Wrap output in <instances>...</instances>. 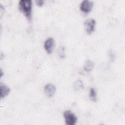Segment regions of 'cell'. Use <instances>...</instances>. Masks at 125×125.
<instances>
[{"label": "cell", "mask_w": 125, "mask_h": 125, "mask_svg": "<svg viewBox=\"0 0 125 125\" xmlns=\"http://www.w3.org/2000/svg\"><path fill=\"white\" fill-rule=\"evenodd\" d=\"M32 6L31 0H21L19 2V10L25 16L29 21L31 19Z\"/></svg>", "instance_id": "cell-1"}, {"label": "cell", "mask_w": 125, "mask_h": 125, "mask_svg": "<svg viewBox=\"0 0 125 125\" xmlns=\"http://www.w3.org/2000/svg\"><path fill=\"white\" fill-rule=\"evenodd\" d=\"M63 116L65 123L67 125H74L76 123L77 118L76 116L71 111L69 110L65 111L63 113Z\"/></svg>", "instance_id": "cell-2"}, {"label": "cell", "mask_w": 125, "mask_h": 125, "mask_svg": "<svg viewBox=\"0 0 125 125\" xmlns=\"http://www.w3.org/2000/svg\"><path fill=\"white\" fill-rule=\"evenodd\" d=\"M95 24L96 21L93 19H88L85 21V29L88 34H91L94 31Z\"/></svg>", "instance_id": "cell-3"}, {"label": "cell", "mask_w": 125, "mask_h": 125, "mask_svg": "<svg viewBox=\"0 0 125 125\" xmlns=\"http://www.w3.org/2000/svg\"><path fill=\"white\" fill-rule=\"evenodd\" d=\"M93 5V3L91 1L87 0H83L80 5L81 10L84 13H88L91 10Z\"/></svg>", "instance_id": "cell-4"}, {"label": "cell", "mask_w": 125, "mask_h": 125, "mask_svg": "<svg viewBox=\"0 0 125 125\" xmlns=\"http://www.w3.org/2000/svg\"><path fill=\"white\" fill-rule=\"evenodd\" d=\"M55 45V41L52 38H49L47 39L44 44V47L48 54H51L53 50L54 47Z\"/></svg>", "instance_id": "cell-5"}, {"label": "cell", "mask_w": 125, "mask_h": 125, "mask_svg": "<svg viewBox=\"0 0 125 125\" xmlns=\"http://www.w3.org/2000/svg\"><path fill=\"white\" fill-rule=\"evenodd\" d=\"M56 90V87L51 83L48 84L44 87V93L48 97H52L55 94Z\"/></svg>", "instance_id": "cell-6"}, {"label": "cell", "mask_w": 125, "mask_h": 125, "mask_svg": "<svg viewBox=\"0 0 125 125\" xmlns=\"http://www.w3.org/2000/svg\"><path fill=\"white\" fill-rule=\"evenodd\" d=\"M10 91V89L4 83H0V97L2 99L4 98L6 96H7Z\"/></svg>", "instance_id": "cell-7"}, {"label": "cell", "mask_w": 125, "mask_h": 125, "mask_svg": "<svg viewBox=\"0 0 125 125\" xmlns=\"http://www.w3.org/2000/svg\"><path fill=\"white\" fill-rule=\"evenodd\" d=\"M94 63L91 61L88 60L84 63L83 66V69L85 71H91L94 68Z\"/></svg>", "instance_id": "cell-8"}, {"label": "cell", "mask_w": 125, "mask_h": 125, "mask_svg": "<svg viewBox=\"0 0 125 125\" xmlns=\"http://www.w3.org/2000/svg\"><path fill=\"white\" fill-rule=\"evenodd\" d=\"M73 87L74 89L76 91L83 89V82L80 80L76 81L74 83Z\"/></svg>", "instance_id": "cell-9"}, {"label": "cell", "mask_w": 125, "mask_h": 125, "mask_svg": "<svg viewBox=\"0 0 125 125\" xmlns=\"http://www.w3.org/2000/svg\"><path fill=\"white\" fill-rule=\"evenodd\" d=\"M96 95H96V92L95 91V89L93 88H91L90 89L89 97L92 101L96 102L97 101Z\"/></svg>", "instance_id": "cell-10"}, {"label": "cell", "mask_w": 125, "mask_h": 125, "mask_svg": "<svg viewBox=\"0 0 125 125\" xmlns=\"http://www.w3.org/2000/svg\"><path fill=\"white\" fill-rule=\"evenodd\" d=\"M59 54L61 58H64L65 57V54H64V48L63 47H60L59 49Z\"/></svg>", "instance_id": "cell-11"}, {"label": "cell", "mask_w": 125, "mask_h": 125, "mask_svg": "<svg viewBox=\"0 0 125 125\" xmlns=\"http://www.w3.org/2000/svg\"><path fill=\"white\" fill-rule=\"evenodd\" d=\"M37 5L39 6H42L44 3V1L42 0H37L35 1Z\"/></svg>", "instance_id": "cell-12"}, {"label": "cell", "mask_w": 125, "mask_h": 125, "mask_svg": "<svg viewBox=\"0 0 125 125\" xmlns=\"http://www.w3.org/2000/svg\"><path fill=\"white\" fill-rule=\"evenodd\" d=\"M0 72H1V74H0L1 76H0V77H1V76H2V75H3V73H2V70H0Z\"/></svg>", "instance_id": "cell-13"}]
</instances>
